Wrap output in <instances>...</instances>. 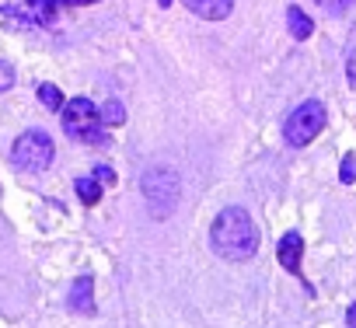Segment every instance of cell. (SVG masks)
Here are the masks:
<instances>
[{"mask_svg": "<svg viewBox=\"0 0 356 328\" xmlns=\"http://www.w3.org/2000/svg\"><path fill=\"white\" fill-rule=\"evenodd\" d=\"M318 4H321L325 11H335V15H339V11H346V8H353V0H318Z\"/></svg>", "mask_w": 356, "mask_h": 328, "instance_id": "obj_17", "label": "cell"}, {"mask_svg": "<svg viewBox=\"0 0 356 328\" xmlns=\"http://www.w3.org/2000/svg\"><path fill=\"white\" fill-rule=\"evenodd\" d=\"M39 101H42L49 112H60V108L67 105V98H63V91H60L56 84H39Z\"/></svg>", "mask_w": 356, "mask_h": 328, "instance_id": "obj_13", "label": "cell"}, {"mask_svg": "<svg viewBox=\"0 0 356 328\" xmlns=\"http://www.w3.org/2000/svg\"><path fill=\"white\" fill-rule=\"evenodd\" d=\"M140 192L147 199V210L154 220H164L175 206H178V192H182V182L171 168H150L140 179Z\"/></svg>", "mask_w": 356, "mask_h": 328, "instance_id": "obj_3", "label": "cell"}, {"mask_svg": "<svg viewBox=\"0 0 356 328\" xmlns=\"http://www.w3.org/2000/svg\"><path fill=\"white\" fill-rule=\"evenodd\" d=\"M300 255H304V241H300V234H297V231L283 234L280 245H276V259H280V265H283L286 272H300Z\"/></svg>", "mask_w": 356, "mask_h": 328, "instance_id": "obj_7", "label": "cell"}, {"mask_svg": "<svg viewBox=\"0 0 356 328\" xmlns=\"http://www.w3.org/2000/svg\"><path fill=\"white\" fill-rule=\"evenodd\" d=\"M182 4L203 22H224L234 11V0H182Z\"/></svg>", "mask_w": 356, "mask_h": 328, "instance_id": "obj_8", "label": "cell"}, {"mask_svg": "<svg viewBox=\"0 0 356 328\" xmlns=\"http://www.w3.org/2000/svg\"><path fill=\"white\" fill-rule=\"evenodd\" d=\"M67 300H70V311L91 314V311H95V279H91V276H77Z\"/></svg>", "mask_w": 356, "mask_h": 328, "instance_id": "obj_9", "label": "cell"}, {"mask_svg": "<svg viewBox=\"0 0 356 328\" xmlns=\"http://www.w3.org/2000/svg\"><path fill=\"white\" fill-rule=\"evenodd\" d=\"M53 154H56V147L46 129H29L11 147V161L18 172H46L53 164Z\"/></svg>", "mask_w": 356, "mask_h": 328, "instance_id": "obj_4", "label": "cell"}, {"mask_svg": "<svg viewBox=\"0 0 356 328\" xmlns=\"http://www.w3.org/2000/svg\"><path fill=\"white\" fill-rule=\"evenodd\" d=\"M74 189H77V199H81L84 206H95V203L102 199V182H98L95 175H81V179L74 182Z\"/></svg>", "mask_w": 356, "mask_h": 328, "instance_id": "obj_11", "label": "cell"}, {"mask_svg": "<svg viewBox=\"0 0 356 328\" xmlns=\"http://www.w3.org/2000/svg\"><path fill=\"white\" fill-rule=\"evenodd\" d=\"M60 4H70V8H88V4H98V0H60Z\"/></svg>", "mask_w": 356, "mask_h": 328, "instance_id": "obj_18", "label": "cell"}, {"mask_svg": "<svg viewBox=\"0 0 356 328\" xmlns=\"http://www.w3.org/2000/svg\"><path fill=\"white\" fill-rule=\"evenodd\" d=\"M60 119H63V133L77 143H91V147H102L108 143V133L102 129V115H98V105L91 98H74L60 108Z\"/></svg>", "mask_w": 356, "mask_h": 328, "instance_id": "obj_2", "label": "cell"}, {"mask_svg": "<svg viewBox=\"0 0 356 328\" xmlns=\"http://www.w3.org/2000/svg\"><path fill=\"white\" fill-rule=\"evenodd\" d=\"M157 4H161V8H171V4H175V0H157Z\"/></svg>", "mask_w": 356, "mask_h": 328, "instance_id": "obj_20", "label": "cell"}, {"mask_svg": "<svg viewBox=\"0 0 356 328\" xmlns=\"http://www.w3.org/2000/svg\"><path fill=\"white\" fill-rule=\"evenodd\" d=\"M91 175H95V179L102 182V189H112V186H115V172L108 168V164H98V168H95Z\"/></svg>", "mask_w": 356, "mask_h": 328, "instance_id": "obj_16", "label": "cell"}, {"mask_svg": "<svg viewBox=\"0 0 356 328\" xmlns=\"http://www.w3.org/2000/svg\"><path fill=\"white\" fill-rule=\"evenodd\" d=\"M339 182H346V186H349V182H356V157H353V154H346V157H342Z\"/></svg>", "mask_w": 356, "mask_h": 328, "instance_id": "obj_14", "label": "cell"}, {"mask_svg": "<svg viewBox=\"0 0 356 328\" xmlns=\"http://www.w3.org/2000/svg\"><path fill=\"white\" fill-rule=\"evenodd\" d=\"M286 25H290V35H293L297 42L311 39V32H314V22H311L300 8H286Z\"/></svg>", "mask_w": 356, "mask_h": 328, "instance_id": "obj_10", "label": "cell"}, {"mask_svg": "<svg viewBox=\"0 0 356 328\" xmlns=\"http://www.w3.org/2000/svg\"><path fill=\"white\" fill-rule=\"evenodd\" d=\"M346 321H349V325H353V328H356V304H353V307H349V311H346Z\"/></svg>", "mask_w": 356, "mask_h": 328, "instance_id": "obj_19", "label": "cell"}, {"mask_svg": "<svg viewBox=\"0 0 356 328\" xmlns=\"http://www.w3.org/2000/svg\"><path fill=\"white\" fill-rule=\"evenodd\" d=\"M15 88V67L8 60H0V95Z\"/></svg>", "mask_w": 356, "mask_h": 328, "instance_id": "obj_15", "label": "cell"}, {"mask_svg": "<svg viewBox=\"0 0 356 328\" xmlns=\"http://www.w3.org/2000/svg\"><path fill=\"white\" fill-rule=\"evenodd\" d=\"M98 115H102L105 126H122V122H126V108H122V101H115V98L102 101V105H98Z\"/></svg>", "mask_w": 356, "mask_h": 328, "instance_id": "obj_12", "label": "cell"}, {"mask_svg": "<svg viewBox=\"0 0 356 328\" xmlns=\"http://www.w3.org/2000/svg\"><path fill=\"white\" fill-rule=\"evenodd\" d=\"M321 129H325V105H321L318 98H307V101H300V105L286 115V122H283V140H286L290 147H307Z\"/></svg>", "mask_w": 356, "mask_h": 328, "instance_id": "obj_5", "label": "cell"}, {"mask_svg": "<svg viewBox=\"0 0 356 328\" xmlns=\"http://www.w3.org/2000/svg\"><path fill=\"white\" fill-rule=\"evenodd\" d=\"M210 245L227 262H248L259 255V227L241 206H224L210 224Z\"/></svg>", "mask_w": 356, "mask_h": 328, "instance_id": "obj_1", "label": "cell"}, {"mask_svg": "<svg viewBox=\"0 0 356 328\" xmlns=\"http://www.w3.org/2000/svg\"><path fill=\"white\" fill-rule=\"evenodd\" d=\"M0 15H8L25 25H56L60 22V0H0Z\"/></svg>", "mask_w": 356, "mask_h": 328, "instance_id": "obj_6", "label": "cell"}]
</instances>
